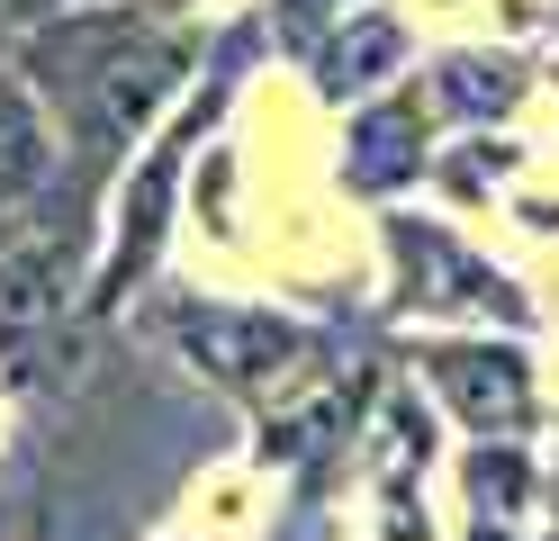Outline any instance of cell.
Instances as JSON below:
<instances>
[{
	"instance_id": "6da1fadb",
	"label": "cell",
	"mask_w": 559,
	"mask_h": 541,
	"mask_svg": "<svg viewBox=\"0 0 559 541\" xmlns=\"http://www.w3.org/2000/svg\"><path fill=\"white\" fill-rule=\"evenodd\" d=\"M433 379L469 407V424H487V433L523 424V371L506 352H433Z\"/></svg>"
},
{
	"instance_id": "7a4b0ae2",
	"label": "cell",
	"mask_w": 559,
	"mask_h": 541,
	"mask_svg": "<svg viewBox=\"0 0 559 541\" xmlns=\"http://www.w3.org/2000/svg\"><path fill=\"white\" fill-rule=\"evenodd\" d=\"M46 180V118L19 82H0V208H19Z\"/></svg>"
},
{
	"instance_id": "3957f363",
	"label": "cell",
	"mask_w": 559,
	"mask_h": 541,
	"mask_svg": "<svg viewBox=\"0 0 559 541\" xmlns=\"http://www.w3.org/2000/svg\"><path fill=\"white\" fill-rule=\"evenodd\" d=\"M0 532H10V515H0Z\"/></svg>"
}]
</instances>
